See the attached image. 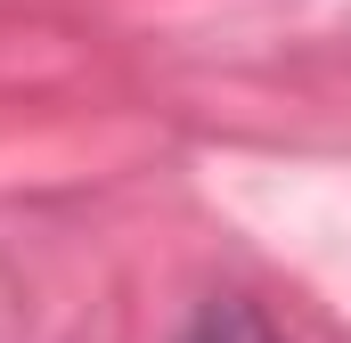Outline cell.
I'll use <instances>...</instances> for the list:
<instances>
[{
  "mask_svg": "<svg viewBox=\"0 0 351 343\" xmlns=\"http://www.w3.org/2000/svg\"><path fill=\"white\" fill-rule=\"evenodd\" d=\"M172 343H286V327L269 319L254 294H204V303L180 319Z\"/></svg>",
  "mask_w": 351,
  "mask_h": 343,
  "instance_id": "1",
  "label": "cell"
}]
</instances>
